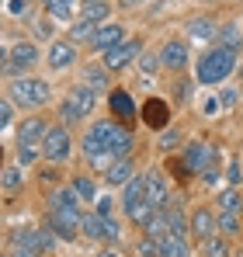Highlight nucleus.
I'll return each instance as SVG.
<instances>
[{
  "mask_svg": "<svg viewBox=\"0 0 243 257\" xmlns=\"http://www.w3.org/2000/svg\"><path fill=\"white\" fill-rule=\"evenodd\" d=\"M80 222H83V209H80V198H77L73 188L49 191V229L59 240H77L80 236Z\"/></svg>",
  "mask_w": 243,
  "mask_h": 257,
  "instance_id": "nucleus-1",
  "label": "nucleus"
},
{
  "mask_svg": "<svg viewBox=\"0 0 243 257\" xmlns=\"http://www.w3.org/2000/svg\"><path fill=\"white\" fill-rule=\"evenodd\" d=\"M236 49H226V45H215L198 56V66H195V80L202 87H215V84H226V77L236 70Z\"/></svg>",
  "mask_w": 243,
  "mask_h": 257,
  "instance_id": "nucleus-2",
  "label": "nucleus"
},
{
  "mask_svg": "<svg viewBox=\"0 0 243 257\" xmlns=\"http://www.w3.org/2000/svg\"><path fill=\"white\" fill-rule=\"evenodd\" d=\"M7 94H11V101L18 108H28V111L49 104V97H52V90H49V84L42 77H14L7 84Z\"/></svg>",
  "mask_w": 243,
  "mask_h": 257,
  "instance_id": "nucleus-3",
  "label": "nucleus"
},
{
  "mask_svg": "<svg viewBox=\"0 0 243 257\" xmlns=\"http://www.w3.org/2000/svg\"><path fill=\"white\" fill-rule=\"evenodd\" d=\"M52 250V233L49 229H35V226H21L11 236V257H42Z\"/></svg>",
  "mask_w": 243,
  "mask_h": 257,
  "instance_id": "nucleus-4",
  "label": "nucleus"
},
{
  "mask_svg": "<svg viewBox=\"0 0 243 257\" xmlns=\"http://www.w3.org/2000/svg\"><path fill=\"white\" fill-rule=\"evenodd\" d=\"M94 104H97V94L90 90V87H70V94L63 97V104H59V115H63V122L66 125H73V122H83L90 111H94Z\"/></svg>",
  "mask_w": 243,
  "mask_h": 257,
  "instance_id": "nucleus-5",
  "label": "nucleus"
},
{
  "mask_svg": "<svg viewBox=\"0 0 243 257\" xmlns=\"http://www.w3.org/2000/svg\"><path fill=\"white\" fill-rule=\"evenodd\" d=\"M70 153H73V136H70V128L66 125H49L45 139H42V157H45L49 164H63V160H70Z\"/></svg>",
  "mask_w": 243,
  "mask_h": 257,
  "instance_id": "nucleus-6",
  "label": "nucleus"
},
{
  "mask_svg": "<svg viewBox=\"0 0 243 257\" xmlns=\"http://www.w3.org/2000/svg\"><path fill=\"white\" fill-rule=\"evenodd\" d=\"M139 52H143V42H136V39H125V42H118L115 49H108L101 63H104L111 73H118V70L132 66V63L139 59Z\"/></svg>",
  "mask_w": 243,
  "mask_h": 257,
  "instance_id": "nucleus-7",
  "label": "nucleus"
},
{
  "mask_svg": "<svg viewBox=\"0 0 243 257\" xmlns=\"http://www.w3.org/2000/svg\"><path fill=\"white\" fill-rule=\"evenodd\" d=\"M188 63H191V56H188V42H181V39H167L160 45V66L167 73H181V70H188Z\"/></svg>",
  "mask_w": 243,
  "mask_h": 257,
  "instance_id": "nucleus-8",
  "label": "nucleus"
},
{
  "mask_svg": "<svg viewBox=\"0 0 243 257\" xmlns=\"http://www.w3.org/2000/svg\"><path fill=\"white\" fill-rule=\"evenodd\" d=\"M184 167H188V174H208L215 167V150H212L205 139L191 143V146L184 150Z\"/></svg>",
  "mask_w": 243,
  "mask_h": 257,
  "instance_id": "nucleus-9",
  "label": "nucleus"
},
{
  "mask_svg": "<svg viewBox=\"0 0 243 257\" xmlns=\"http://www.w3.org/2000/svg\"><path fill=\"white\" fill-rule=\"evenodd\" d=\"M39 63V45L35 42H18L11 49V59H7V73H25V70H35Z\"/></svg>",
  "mask_w": 243,
  "mask_h": 257,
  "instance_id": "nucleus-10",
  "label": "nucleus"
},
{
  "mask_svg": "<svg viewBox=\"0 0 243 257\" xmlns=\"http://www.w3.org/2000/svg\"><path fill=\"white\" fill-rule=\"evenodd\" d=\"M45 63H49L52 70H70V66L77 63V45L70 42V39H52Z\"/></svg>",
  "mask_w": 243,
  "mask_h": 257,
  "instance_id": "nucleus-11",
  "label": "nucleus"
},
{
  "mask_svg": "<svg viewBox=\"0 0 243 257\" xmlns=\"http://www.w3.org/2000/svg\"><path fill=\"white\" fill-rule=\"evenodd\" d=\"M45 132H49V125L42 122L39 115H32V118H25V122L18 125V150H35V146H42V139H45Z\"/></svg>",
  "mask_w": 243,
  "mask_h": 257,
  "instance_id": "nucleus-12",
  "label": "nucleus"
},
{
  "mask_svg": "<svg viewBox=\"0 0 243 257\" xmlns=\"http://www.w3.org/2000/svg\"><path fill=\"white\" fill-rule=\"evenodd\" d=\"M118 42H125V28H122L118 21H104V25H97V32L90 39V49L94 52H108V49H115Z\"/></svg>",
  "mask_w": 243,
  "mask_h": 257,
  "instance_id": "nucleus-13",
  "label": "nucleus"
},
{
  "mask_svg": "<svg viewBox=\"0 0 243 257\" xmlns=\"http://www.w3.org/2000/svg\"><path fill=\"white\" fill-rule=\"evenodd\" d=\"M80 84L90 87L94 94H104V90H111V70L104 63H87L80 70Z\"/></svg>",
  "mask_w": 243,
  "mask_h": 257,
  "instance_id": "nucleus-14",
  "label": "nucleus"
},
{
  "mask_svg": "<svg viewBox=\"0 0 243 257\" xmlns=\"http://www.w3.org/2000/svg\"><path fill=\"white\" fill-rule=\"evenodd\" d=\"M188 229H191V236H195L198 243H205L208 236H215V215H212V209L198 205L195 212L188 215Z\"/></svg>",
  "mask_w": 243,
  "mask_h": 257,
  "instance_id": "nucleus-15",
  "label": "nucleus"
},
{
  "mask_svg": "<svg viewBox=\"0 0 243 257\" xmlns=\"http://www.w3.org/2000/svg\"><path fill=\"white\" fill-rule=\"evenodd\" d=\"M143 125L150 128H163L167 122H170V104L163 101V97H150V101H143Z\"/></svg>",
  "mask_w": 243,
  "mask_h": 257,
  "instance_id": "nucleus-16",
  "label": "nucleus"
},
{
  "mask_svg": "<svg viewBox=\"0 0 243 257\" xmlns=\"http://www.w3.org/2000/svg\"><path fill=\"white\" fill-rule=\"evenodd\" d=\"M146 202L160 212V209H167V202H170V188H167V181H163L160 171H150L146 174Z\"/></svg>",
  "mask_w": 243,
  "mask_h": 257,
  "instance_id": "nucleus-17",
  "label": "nucleus"
},
{
  "mask_svg": "<svg viewBox=\"0 0 243 257\" xmlns=\"http://www.w3.org/2000/svg\"><path fill=\"white\" fill-rule=\"evenodd\" d=\"M108 108H111V115L118 118V122H132L136 118V104H132V97H129V90H108Z\"/></svg>",
  "mask_w": 243,
  "mask_h": 257,
  "instance_id": "nucleus-18",
  "label": "nucleus"
},
{
  "mask_svg": "<svg viewBox=\"0 0 243 257\" xmlns=\"http://www.w3.org/2000/svg\"><path fill=\"white\" fill-rule=\"evenodd\" d=\"M136 177V164H132V157H115L111 164H108V171H104V181L111 184V188H122L125 181H132Z\"/></svg>",
  "mask_w": 243,
  "mask_h": 257,
  "instance_id": "nucleus-19",
  "label": "nucleus"
},
{
  "mask_svg": "<svg viewBox=\"0 0 243 257\" xmlns=\"http://www.w3.org/2000/svg\"><path fill=\"white\" fill-rule=\"evenodd\" d=\"M157 247H160V257H191L188 240L181 233H163L160 240H157Z\"/></svg>",
  "mask_w": 243,
  "mask_h": 257,
  "instance_id": "nucleus-20",
  "label": "nucleus"
},
{
  "mask_svg": "<svg viewBox=\"0 0 243 257\" xmlns=\"http://www.w3.org/2000/svg\"><path fill=\"white\" fill-rule=\"evenodd\" d=\"M122 212L129 215L132 222H139V226H146V222L153 219V212H157V209H153V205L146 202V195H143V198H132V202H122Z\"/></svg>",
  "mask_w": 243,
  "mask_h": 257,
  "instance_id": "nucleus-21",
  "label": "nucleus"
},
{
  "mask_svg": "<svg viewBox=\"0 0 243 257\" xmlns=\"http://www.w3.org/2000/svg\"><path fill=\"white\" fill-rule=\"evenodd\" d=\"M215 32H219V28H215L212 18H191V21H188V39H191V42H212Z\"/></svg>",
  "mask_w": 243,
  "mask_h": 257,
  "instance_id": "nucleus-22",
  "label": "nucleus"
},
{
  "mask_svg": "<svg viewBox=\"0 0 243 257\" xmlns=\"http://www.w3.org/2000/svg\"><path fill=\"white\" fill-rule=\"evenodd\" d=\"M80 233L87 240H101V243H104V215L97 212V209H94V212H83Z\"/></svg>",
  "mask_w": 243,
  "mask_h": 257,
  "instance_id": "nucleus-23",
  "label": "nucleus"
},
{
  "mask_svg": "<svg viewBox=\"0 0 243 257\" xmlns=\"http://www.w3.org/2000/svg\"><path fill=\"white\" fill-rule=\"evenodd\" d=\"M108 14H111V4H108V0H90V4H83V7H80V18H83V21H90V25H104Z\"/></svg>",
  "mask_w": 243,
  "mask_h": 257,
  "instance_id": "nucleus-24",
  "label": "nucleus"
},
{
  "mask_svg": "<svg viewBox=\"0 0 243 257\" xmlns=\"http://www.w3.org/2000/svg\"><path fill=\"white\" fill-rule=\"evenodd\" d=\"M215 39H219V45H226V49H236V52L243 49V32H240V25H222V28L215 32Z\"/></svg>",
  "mask_w": 243,
  "mask_h": 257,
  "instance_id": "nucleus-25",
  "label": "nucleus"
},
{
  "mask_svg": "<svg viewBox=\"0 0 243 257\" xmlns=\"http://www.w3.org/2000/svg\"><path fill=\"white\" fill-rule=\"evenodd\" d=\"M70 188H73V191H77V198H80V202H87V205H90V202H97V184H94V181H90V177H73V184H70Z\"/></svg>",
  "mask_w": 243,
  "mask_h": 257,
  "instance_id": "nucleus-26",
  "label": "nucleus"
},
{
  "mask_svg": "<svg viewBox=\"0 0 243 257\" xmlns=\"http://www.w3.org/2000/svg\"><path fill=\"white\" fill-rule=\"evenodd\" d=\"M146 195V174H136L132 181L122 184V202H132V198H143Z\"/></svg>",
  "mask_w": 243,
  "mask_h": 257,
  "instance_id": "nucleus-27",
  "label": "nucleus"
},
{
  "mask_svg": "<svg viewBox=\"0 0 243 257\" xmlns=\"http://www.w3.org/2000/svg\"><path fill=\"white\" fill-rule=\"evenodd\" d=\"M160 212H163V219H167V229H170V233H181V236L188 233V219H184V212H181L177 205H170V209H160Z\"/></svg>",
  "mask_w": 243,
  "mask_h": 257,
  "instance_id": "nucleus-28",
  "label": "nucleus"
},
{
  "mask_svg": "<svg viewBox=\"0 0 243 257\" xmlns=\"http://www.w3.org/2000/svg\"><path fill=\"white\" fill-rule=\"evenodd\" d=\"M52 21H70V0H39Z\"/></svg>",
  "mask_w": 243,
  "mask_h": 257,
  "instance_id": "nucleus-29",
  "label": "nucleus"
},
{
  "mask_svg": "<svg viewBox=\"0 0 243 257\" xmlns=\"http://www.w3.org/2000/svg\"><path fill=\"white\" fill-rule=\"evenodd\" d=\"M215 229H219L222 236L240 233V212H219V215H215Z\"/></svg>",
  "mask_w": 243,
  "mask_h": 257,
  "instance_id": "nucleus-30",
  "label": "nucleus"
},
{
  "mask_svg": "<svg viewBox=\"0 0 243 257\" xmlns=\"http://www.w3.org/2000/svg\"><path fill=\"white\" fill-rule=\"evenodd\" d=\"M94 32H97V25H90V21L77 18V21H73V28H70V42H87V45H90Z\"/></svg>",
  "mask_w": 243,
  "mask_h": 257,
  "instance_id": "nucleus-31",
  "label": "nucleus"
},
{
  "mask_svg": "<svg viewBox=\"0 0 243 257\" xmlns=\"http://www.w3.org/2000/svg\"><path fill=\"white\" fill-rule=\"evenodd\" d=\"M240 191L236 188H226V191H219V209L222 212H240Z\"/></svg>",
  "mask_w": 243,
  "mask_h": 257,
  "instance_id": "nucleus-32",
  "label": "nucleus"
},
{
  "mask_svg": "<svg viewBox=\"0 0 243 257\" xmlns=\"http://www.w3.org/2000/svg\"><path fill=\"white\" fill-rule=\"evenodd\" d=\"M205 257H229V243H226V236H208L205 240Z\"/></svg>",
  "mask_w": 243,
  "mask_h": 257,
  "instance_id": "nucleus-33",
  "label": "nucleus"
},
{
  "mask_svg": "<svg viewBox=\"0 0 243 257\" xmlns=\"http://www.w3.org/2000/svg\"><path fill=\"white\" fill-rule=\"evenodd\" d=\"M163 233H170V229H167V219H163V212H153V219L146 222V236H153V240H160Z\"/></svg>",
  "mask_w": 243,
  "mask_h": 257,
  "instance_id": "nucleus-34",
  "label": "nucleus"
},
{
  "mask_svg": "<svg viewBox=\"0 0 243 257\" xmlns=\"http://www.w3.org/2000/svg\"><path fill=\"white\" fill-rule=\"evenodd\" d=\"M0 188H7V191H18V188H21V171H18V167H7V171H0Z\"/></svg>",
  "mask_w": 243,
  "mask_h": 257,
  "instance_id": "nucleus-35",
  "label": "nucleus"
},
{
  "mask_svg": "<svg viewBox=\"0 0 243 257\" xmlns=\"http://www.w3.org/2000/svg\"><path fill=\"white\" fill-rule=\"evenodd\" d=\"M14 108H18V104H14L11 97H7V101L0 97V132H4V128H11V125H14Z\"/></svg>",
  "mask_w": 243,
  "mask_h": 257,
  "instance_id": "nucleus-36",
  "label": "nucleus"
},
{
  "mask_svg": "<svg viewBox=\"0 0 243 257\" xmlns=\"http://www.w3.org/2000/svg\"><path fill=\"white\" fill-rule=\"evenodd\" d=\"M136 257H160V247H157V240H153V236H143V240L136 243Z\"/></svg>",
  "mask_w": 243,
  "mask_h": 257,
  "instance_id": "nucleus-37",
  "label": "nucleus"
},
{
  "mask_svg": "<svg viewBox=\"0 0 243 257\" xmlns=\"http://www.w3.org/2000/svg\"><path fill=\"white\" fill-rule=\"evenodd\" d=\"M157 66H160V56H157V59H153V56H139V70H143V73H153Z\"/></svg>",
  "mask_w": 243,
  "mask_h": 257,
  "instance_id": "nucleus-38",
  "label": "nucleus"
},
{
  "mask_svg": "<svg viewBox=\"0 0 243 257\" xmlns=\"http://www.w3.org/2000/svg\"><path fill=\"white\" fill-rule=\"evenodd\" d=\"M177 139H181V136H177V132L170 128V132H163V136H160V146H163V150H167V153H170V150L177 146Z\"/></svg>",
  "mask_w": 243,
  "mask_h": 257,
  "instance_id": "nucleus-39",
  "label": "nucleus"
},
{
  "mask_svg": "<svg viewBox=\"0 0 243 257\" xmlns=\"http://www.w3.org/2000/svg\"><path fill=\"white\" fill-rule=\"evenodd\" d=\"M35 32H39L42 39H49V35H52V25H49V18H45V21H39V25H35Z\"/></svg>",
  "mask_w": 243,
  "mask_h": 257,
  "instance_id": "nucleus-40",
  "label": "nucleus"
},
{
  "mask_svg": "<svg viewBox=\"0 0 243 257\" xmlns=\"http://www.w3.org/2000/svg\"><path fill=\"white\" fill-rule=\"evenodd\" d=\"M7 59H11V52H7V49H4V45H0V70H4V66H7Z\"/></svg>",
  "mask_w": 243,
  "mask_h": 257,
  "instance_id": "nucleus-41",
  "label": "nucleus"
},
{
  "mask_svg": "<svg viewBox=\"0 0 243 257\" xmlns=\"http://www.w3.org/2000/svg\"><path fill=\"white\" fill-rule=\"evenodd\" d=\"M97 257H118V250H101Z\"/></svg>",
  "mask_w": 243,
  "mask_h": 257,
  "instance_id": "nucleus-42",
  "label": "nucleus"
},
{
  "mask_svg": "<svg viewBox=\"0 0 243 257\" xmlns=\"http://www.w3.org/2000/svg\"><path fill=\"white\" fill-rule=\"evenodd\" d=\"M122 4H129V7H132V4H139V0H122Z\"/></svg>",
  "mask_w": 243,
  "mask_h": 257,
  "instance_id": "nucleus-43",
  "label": "nucleus"
},
{
  "mask_svg": "<svg viewBox=\"0 0 243 257\" xmlns=\"http://www.w3.org/2000/svg\"><path fill=\"white\" fill-rule=\"evenodd\" d=\"M0 160H4V150H0Z\"/></svg>",
  "mask_w": 243,
  "mask_h": 257,
  "instance_id": "nucleus-44",
  "label": "nucleus"
},
{
  "mask_svg": "<svg viewBox=\"0 0 243 257\" xmlns=\"http://www.w3.org/2000/svg\"><path fill=\"white\" fill-rule=\"evenodd\" d=\"M83 4H90V0H83Z\"/></svg>",
  "mask_w": 243,
  "mask_h": 257,
  "instance_id": "nucleus-45",
  "label": "nucleus"
},
{
  "mask_svg": "<svg viewBox=\"0 0 243 257\" xmlns=\"http://www.w3.org/2000/svg\"><path fill=\"white\" fill-rule=\"evenodd\" d=\"M4 257H11V254H4Z\"/></svg>",
  "mask_w": 243,
  "mask_h": 257,
  "instance_id": "nucleus-46",
  "label": "nucleus"
}]
</instances>
